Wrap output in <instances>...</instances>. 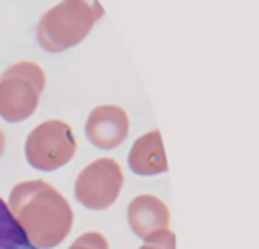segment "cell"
<instances>
[{"instance_id": "2", "label": "cell", "mask_w": 259, "mask_h": 249, "mask_svg": "<svg viewBox=\"0 0 259 249\" xmlns=\"http://www.w3.org/2000/svg\"><path fill=\"white\" fill-rule=\"evenodd\" d=\"M104 18L98 0H61L39 18L37 43L47 53H63L90 35L92 27Z\"/></svg>"}, {"instance_id": "7", "label": "cell", "mask_w": 259, "mask_h": 249, "mask_svg": "<svg viewBox=\"0 0 259 249\" xmlns=\"http://www.w3.org/2000/svg\"><path fill=\"white\" fill-rule=\"evenodd\" d=\"M127 220L131 230L146 239L158 230H166L169 226V210L162 198L154 195H139L131 201L127 209Z\"/></svg>"}, {"instance_id": "11", "label": "cell", "mask_w": 259, "mask_h": 249, "mask_svg": "<svg viewBox=\"0 0 259 249\" xmlns=\"http://www.w3.org/2000/svg\"><path fill=\"white\" fill-rule=\"evenodd\" d=\"M68 249H109V243L100 232H88L78 236Z\"/></svg>"}, {"instance_id": "1", "label": "cell", "mask_w": 259, "mask_h": 249, "mask_svg": "<svg viewBox=\"0 0 259 249\" xmlns=\"http://www.w3.org/2000/svg\"><path fill=\"white\" fill-rule=\"evenodd\" d=\"M8 209L39 249H53L72 230L74 212L53 185L41 179L18 183L10 193Z\"/></svg>"}, {"instance_id": "12", "label": "cell", "mask_w": 259, "mask_h": 249, "mask_svg": "<svg viewBox=\"0 0 259 249\" xmlns=\"http://www.w3.org/2000/svg\"><path fill=\"white\" fill-rule=\"evenodd\" d=\"M6 142H8V138H6L4 131L0 129V156H2V154H4V150H6Z\"/></svg>"}, {"instance_id": "10", "label": "cell", "mask_w": 259, "mask_h": 249, "mask_svg": "<svg viewBox=\"0 0 259 249\" xmlns=\"http://www.w3.org/2000/svg\"><path fill=\"white\" fill-rule=\"evenodd\" d=\"M139 249H176V236L174 232L166 230H158L152 236H148L144 239V245Z\"/></svg>"}, {"instance_id": "8", "label": "cell", "mask_w": 259, "mask_h": 249, "mask_svg": "<svg viewBox=\"0 0 259 249\" xmlns=\"http://www.w3.org/2000/svg\"><path fill=\"white\" fill-rule=\"evenodd\" d=\"M129 168L133 173L143 177L160 175L168 171V162H166L160 132L150 131L143 134L139 140H135L129 152Z\"/></svg>"}, {"instance_id": "5", "label": "cell", "mask_w": 259, "mask_h": 249, "mask_svg": "<svg viewBox=\"0 0 259 249\" xmlns=\"http://www.w3.org/2000/svg\"><path fill=\"white\" fill-rule=\"evenodd\" d=\"M125 183L121 166L111 158H100L78 173L74 197L90 210H105L115 203Z\"/></svg>"}, {"instance_id": "6", "label": "cell", "mask_w": 259, "mask_h": 249, "mask_svg": "<svg viewBox=\"0 0 259 249\" xmlns=\"http://www.w3.org/2000/svg\"><path fill=\"white\" fill-rule=\"evenodd\" d=\"M131 123L119 105H100L86 121V136L100 150H113L129 136Z\"/></svg>"}, {"instance_id": "3", "label": "cell", "mask_w": 259, "mask_h": 249, "mask_svg": "<svg viewBox=\"0 0 259 249\" xmlns=\"http://www.w3.org/2000/svg\"><path fill=\"white\" fill-rule=\"evenodd\" d=\"M45 84V70L33 61L8 66L0 76V117L6 123L29 119L37 109Z\"/></svg>"}, {"instance_id": "4", "label": "cell", "mask_w": 259, "mask_h": 249, "mask_svg": "<svg viewBox=\"0 0 259 249\" xmlns=\"http://www.w3.org/2000/svg\"><path fill=\"white\" fill-rule=\"evenodd\" d=\"M76 148L72 127L65 121L51 119L37 125L27 134L24 152L31 168L39 171H55L74 158Z\"/></svg>"}, {"instance_id": "9", "label": "cell", "mask_w": 259, "mask_h": 249, "mask_svg": "<svg viewBox=\"0 0 259 249\" xmlns=\"http://www.w3.org/2000/svg\"><path fill=\"white\" fill-rule=\"evenodd\" d=\"M0 249H39L16 222L8 205L0 198Z\"/></svg>"}]
</instances>
